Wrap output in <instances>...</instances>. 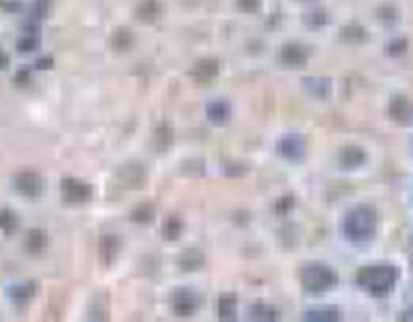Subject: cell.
Listing matches in <instances>:
<instances>
[{"instance_id":"6da1fadb","label":"cell","mask_w":413,"mask_h":322,"mask_svg":"<svg viewBox=\"0 0 413 322\" xmlns=\"http://www.w3.org/2000/svg\"><path fill=\"white\" fill-rule=\"evenodd\" d=\"M378 226H380L378 209L374 205H368V203L352 207L345 213L343 221H341L343 235L349 242H354V244H368V242H372L376 237V233H378Z\"/></svg>"},{"instance_id":"7a4b0ae2","label":"cell","mask_w":413,"mask_h":322,"mask_svg":"<svg viewBox=\"0 0 413 322\" xmlns=\"http://www.w3.org/2000/svg\"><path fill=\"white\" fill-rule=\"evenodd\" d=\"M356 281H358V287L364 289L370 298L382 300L395 291V287L399 283V269L391 263L368 265L358 271Z\"/></svg>"},{"instance_id":"3957f363","label":"cell","mask_w":413,"mask_h":322,"mask_svg":"<svg viewBox=\"0 0 413 322\" xmlns=\"http://www.w3.org/2000/svg\"><path fill=\"white\" fill-rule=\"evenodd\" d=\"M339 281L337 271L326 263H308L300 269V285L306 293L321 295L335 289Z\"/></svg>"},{"instance_id":"277c9868","label":"cell","mask_w":413,"mask_h":322,"mask_svg":"<svg viewBox=\"0 0 413 322\" xmlns=\"http://www.w3.org/2000/svg\"><path fill=\"white\" fill-rule=\"evenodd\" d=\"M60 196L68 205H85L93 198V186L81 178L66 176L60 180Z\"/></svg>"},{"instance_id":"5b68a950","label":"cell","mask_w":413,"mask_h":322,"mask_svg":"<svg viewBox=\"0 0 413 322\" xmlns=\"http://www.w3.org/2000/svg\"><path fill=\"white\" fill-rule=\"evenodd\" d=\"M306 151H308V142L306 137L300 133H287L277 140V155L283 157L285 161L298 163L306 157Z\"/></svg>"},{"instance_id":"8992f818","label":"cell","mask_w":413,"mask_h":322,"mask_svg":"<svg viewBox=\"0 0 413 322\" xmlns=\"http://www.w3.org/2000/svg\"><path fill=\"white\" fill-rule=\"evenodd\" d=\"M13 188L23 198H40L44 192V178L36 170H21L13 178Z\"/></svg>"},{"instance_id":"52a82bcc","label":"cell","mask_w":413,"mask_h":322,"mask_svg":"<svg viewBox=\"0 0 413 322\" xmlns=\"http://www.w3.org/2000/svg\"><path fill=\"white\" fill-rule=\"evenodd\" d=\"M201 308V295L190 289V287H180L172 293V312L178 319H190L196 314Z\"/></svg>"},{"instance_id":"ba28073f","label":"cell","mask_w":413,"mask_h":322,"mask_svg":"<svg viewBox=\"0 0 413 322\" xmlns=\"http://www.w3.org/2000/svg\"><path fill=\"white\" fill-rule=\"evenodd\" d=\"M219 71H222V62L217 58H213V56H207V58H201V60H196L192 64L190 77H192V81L196 85L207 87V85H211L217 79Z\"/></svg>"},{"instance_id":"9c48e42d","label":"cell","mask_w":413,"mask_h":322,"mask_svg":"<svg viewBox=\"0 0 413 322\" xmlns=\"http://www.w3.org/2000/svg\"><path fill=\"white\" fill-rule=\"evenodd\" d=\"M277 60L285 68H304L310 60V52L298 42H287L279 47Z\"/></svg>"},{"instance_id":"30bf717a","label":"cell","mask_w":413,"mask_h":322,"mask_svg":"<svg viewBox=\"0 0 413 322\" xmlns=\"http://www.w3.org/2000/svg\"><path fill=\"white\" fill-rule=\"evenodd\" d=\"M122 250V237L116 233H103L97 242V258L103 267H112Z\"/></svg>"},{"instance_id":"8fae6325","label":"cell","mask_w":413,"mask_h":322,"mask_svg":"<svg viewBox=\"0 0 413 322\" xmlns=\"http://www.w3.org/2000/svg\"><path fill=\"white\" fill-rule=\"evenodd\" d=\"M36 293H38V281H34V279H25V281L13 283V285H8V289H6L8 302H10L13 306H19V308L27 306V304L36 298Z\"/></svg>"},{"instance_id":"7c38bea8","label":"cell","mask_w":413,"mask_h":322,"mask_svg":"<svg viewBox=\"0 0 413 322\" xmlns=\"http://www.w3.org/2000/svg\"><path fill=\"white\" fill-rule=\"evenodd\" d=\"M341 170H347V172H354V170H360L368 163V153L364 147L360 145H347L339 151V157H337Z\"/></svg>"},{"instance_id":"4fadbf2b","label":"cell","mask_w":413,"mask_h":322,"mask_svg":"<svg viewBox=\"0 0 413 322\" xmlns=\"http://www.w3.org/2000/svg\"><path fill=\"white\" fill-rule=\"evenodd\" d=\"M389 116L397 124H410L412 122V101L405 93H397L389 101Z\"/></svg>"},{"instance_id":"5bb4252c","label":"cell","mask_w":413,"mask_h":322,"mask_svg":"<svg viewBox=\"0 0 413 322\" xmlns=\"http://www.w3.org/2000/svg\"><path fill=\"white\" fill-rule=\"evenodd\" d=\"M118 180L124 188H140L147 180V170L143 163L138 161H131V163H124L120 170H118Z\"/></svg>"},{"instance_id":"9a60e30c","label":"cell","mask_w":413,"mask_h":322,"mask_svg":"<svg viewBox=\"0 0 413 322\" xmlns=\"http://www.w3.org/2000/svg\"><path fill=\"white\" fill-rule=\"evenodd\" d=\"M205 114H207V120L215 126H224L231 120V105L228 99L219 97V99H213L207 103L205 108Z\"/></svg>"},{"instance_id":"2e32d148","label":"cell","mask_w":413,"mask_h":322,"mask_svg":"<svg viewBox=\"0 0 413 322\" xmlns=\"http://www.w3.org/2000/svg\"><path fill=\"white\" fill-rule=\"evenodd\" d=\"M48 246H50V235H48L46 230L36 228V230H29L25 233L23 248H25L27 254H31V256H42V254H46Z\"/></svg>"},{"instance_id":"e0dca14e","label":"cell","mask_w":413,"mask_h":322,"mask_svg":"<svg viewBox=\"0 0 413 322\" xmlns=\"http://www.w3.org/2000/svg\"><path fill=\"white\" fill-rule=\"evenodd\" d=\"M174 140H176L174 126L168 120H161L155 126V131H153V147H155V151H159V153L170 151L174 147Z\"/></svg>"},{"instance_id":"ac0fdd59","label":"cell","mask_w":413,"mask_h":322,"mask_svg":"<svg viewBox=\"0 0 413 322\" xmlns=\"http://www.w3.org/2000/svg\"><path fill=\"white\" fill-rule=\"evenodd\" d=\"M137 19L140 23H155L164 15V4L159 0H140L135 10Z\"/></svg>"},{"instance_id":"d6986e66","label":"cell","mask_w":413,"mask_h":322,"mask_svg":"<svg viewBox=\"0 0 413 322\" xmlns=\"http://www.w3.org/2000/svg\"><path fill=\"white\" fill-rule=\"evenodd\" d=\"M250 321H261V322H275L281 321V310L273 306V304H265V302H256L250 306L248 312Z\"/></svg>"},{"instance_id":"ffe728a7","label":"cell","mask_w":413,"mask_h":322,"mask_svg":"<svg viewBox=\"0 0 413 322\" xmlns=\"http://www.w3.org/2000/svg\"><path fill=\"white\" fill-rule=\"evenodd\" d=\"M339 36H341V40L345 44H354V46L364 44V42H368V38H370L366 27L362 23H358V21H352V23L343 25L341 31H339Z\"/></svg>"},{"instance_id":"44dd1931","label":"cell","mask_w":413,"mask_h":322,"mask_svg":"<svg viewBox=\"0 0 413 322\" xmlns=\"http://www.w3.org/2000/svg\"><path fill=\"white\" fill-rule=\"evenodd\" d=\"M205 263H207L205 252L198 250V248H188V250H184L182 254H180V258H178L180 269H182V271H188V273H194V271L203 269Z\"/></svg>"},{"instance_id":"7402d4cb","label":"cell","mask_w":413,"mask_h":322,"mask_svg":"<svg viewBox=\"0 0 413 322\" xmlns=\"http://www.w3.org/2000/svg\"><path fill=\"white\" fill-rule=\"evenodd\" d=\"M217 316H219V321H236L238 319L236 293H224L217 298Z\"/></svg>"},{"instance_id":"603a6c76","label":"cell","mask_w":413,"mask_h":322,"mask_svg":"<svg viewBox=\"0 0 413 322\" xmlns=\"http://www.w3.org/2000/svg\"><path fill=\"white\" fill-rule=\"evenodd\" d=\"M155 215H157L155 205L149 203V200H143V203H138V205L133 207V211H131V221L137 224V226H149V224L155 219Z\"/></svg>"},{"instance_id":"cb8c5ba5","label":"cell","mask_w":413,"mask_h":322,"mask_svg":"<svg viewBox=\"0 0 413 322\" xmlns=\"http://www.w3.org/2000/svg\"><path fill=\"white\" fill-rule=\"evenodd\" d=\"M110 46L114 47L116 52H129L131 47L135 46V34L129 27H116L112 31Z\"/></svg>"},{"instance_id":"d4e9b609","label":"cell","mask_w":413,"mask_h":322,"mask_svg":"<svg viewBox=\"0 0 413 322\" xmlns=\"http://www.w3.org/2000/svg\"><path fill=\"white\" fill-rule=\"evenodd\" d=\"M341 319V312L335 306H314L304 312V321L317 322H335Z\"/></svg>"},{"instance_id":"484cf974","label":"cell","mask_w":413,"mask_h":322,"mask_svg":"<svg viewBox=\"0 0 413 322\" xmlns=\"http://www.w3.org/2000/svg\"><path fill=\"white\" fill-rule=\"evenodd\" d=\"M184 235V221L180 215H170L166 221H164V228H161V237L166 242H178Z\"/></svg>"},{"instance_id":"4316f807","label":"cell","mask_w":413,"mask_h":322,"mask_svg":"<svg viewBox=\"0 0 413 322\" xmlns=\"http://www.w3.org/2000/svg\"><path fill=\"white\" fill-rule=\"evenodd\" d=\"M304 23L310 29H322L331 23V13L322 6H317V8H312L304 15Z\"/></svg>"},{"instance_id":"83f0119b","label":"cell","mask_w":413,"mask_h":322,"mask_svg":"<svg viewBox=\"0 0 413 322\" xmlns=\"http://www.w3.org/2000/svg\"><path fill=\"white\" fill-rule=\"evenodd\" d=\"M19 226H21L19 215L13 209H8V207L0 209V231L4 235H13L15 231L19 230Z\"/></svg>"},{"instance_id":"f1b7e54d","label":"cell","mask_w":413,"mask_h":322,"mask_svg":"<svg viewBox=\"0 0 413 322\" xmlns=\"http://www.w3.org/2000/svg\"><path fill=\"white\" fill-rule=\"evenodd\" d=\"M296 205H298L296 194H291V192L281 194V196H277L275 203H273V213L277 217H285V215H289L296 209Z\"/></svg>"},{"instance_id":"f546056e","label":"cell","mask_w":413,"mask_h":322,"mask_svg":"<svg viewBox=\"0 0 413 322\" xmlns=\"http://www.w3.org/2000/svg\"><path fill=\"white\" fill-rule=\"evenodd\" d=\"M306 89L310 95H314L317 99H326L331 93V81L324 77H317V79H306Z\"/></svg>"},{"instance_id":"4dcf8cb0","label":"cell","mask_w":413,"mask_h":322,"mask_svg":"<svg viewBox=\"0 0 413 322\" xmlns=\"http://www.w3.org/2000/svg\"><path fill=\"white\" fill-rule=\"evenodd\" d=\"M384 50H386V54L391 58H403L407 54V50H410V42H407V38L397 36V38H391L389 40V44H386Z\"/></svg>"},{"instance_id":"1f68e13d","label":"cell","mask_w":413,"mask_h":322,"mask_svg":"<svg viewBox=\"0 0 413 322\" xmlns=\"http://www.w3.org/2000/svg\"><path fill=\"white\" fill-rule=\"evenodd\" d=\"M40 46H42V40H40L38 34H23V36L17 40V50H19L21 54L36 52V50H40Z\"/></svg>"},{"instance_id":"d6a6232c","label":"cell","mask_w":413,"mask_h":322,"mask_svg":"<svg viewBox=\"0 0 413 322\" xmlns=\"http://www.w3.org/2000/svg\"><path fill=\"white\" fill-rule=\"evenodd\" d=\"M50 8H52V0H34V4H31V19L42 23L50 15Z\"/></svg>"},{"instance_id":"836d02e7","label":"cell","mask_w":413,"mask_h":322,"mask_svg":"<svg viewBox=\"0 0 413 322\" xmlns=\"http://www.w3.org/2000/svg\"><path fill=\"white\" fill-rule=\"evenodd\" d=\"M376 15H378V19H380L382 23H386V25H393V23L399 21V10H397L393 4H382V6L376 10Z\"/></svg>"},{"instance_id":"e575fe53","label":"cell","mask_w":413,"mask_h":322,"mask_svg":"<svg viewBox=\"0 0 413 322\" xmlns=\"http://www.w3.org/2000/svg\"><path fill=\"white\" fill-rule=\"evenodd\" d=\"M29 83H34V73L31 66H23L15 73V85L17 87H29Z\"/></svg>"},{"instance_id":"d590c367","label":"cell","mask_w":413,"mask_h":322,"mask_svg":"<svg viewBox=\"0 0 413 322\" xmlns=\"http://www.w3.org/2000/svg\"><path fill=\"white\" fill-rule=\"evenodd\" d=\"M236 6L240 13H246V15H254L261 10L263 6V0H236Z\"/></svg>"},{"instance_id":"8d00e7d4","label":"cell","mask_w":413,"mask_h":322,"mask_svg":"<svg viewBox=\"0 0 413 322\" xmlns=\"http://www.w3.org/2000/svg\"><path fill=\"white\" fill-rule=\"evenodd\" d=\"M52 66H54V58L52 56H40L36 60V64H34V68H38V71H50Z\"/></svg>"},{"instance_id":"74e56055","label":"cell","mask_w":413,"mask_h":322,"mask_svg":"<svg viewBox=\"0 0 413 322\" xmlns=\"http://www.w3.org/2000/svg\"><path fill=\"white\" fill-rule=\"evenodd\" d=\"M0 8H4V10H19L21 2L19 0H0Z\"/></svg>"},{"instance_id":"f35d334b","label":"cell","mask_w":413,"mask_h":322,"mask_svg":"<svg viewBox=\"0 0 413 322\" xmlns=\"http://www.w3.org/2000/svg\"><path fill=\"white\" fill-rule=\"evenodd\" d=\"M8 66H10V56L4 50H0V71H6Z\"/></svg>"},{"instance_id":"ab89813d","label":"cell","mask_w":413,"mask_h":322,"mask_svg":"<svg viewBox=\"0 0 413 322\" xmlns=\"http://www.w3.org/2000/svg\"><path fill=\"white\" fill-rule=\"evenodd\" d=\"M300 2H314V0H300Z\"/></svg>"}]
</instances>
